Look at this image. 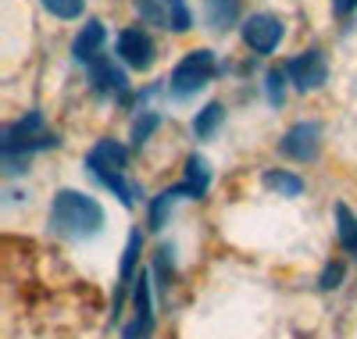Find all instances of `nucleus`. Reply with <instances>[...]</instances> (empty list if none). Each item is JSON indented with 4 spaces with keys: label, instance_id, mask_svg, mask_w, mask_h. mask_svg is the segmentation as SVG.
Listing matches in <instances>:
<instances>
[{
    "label": "nucleus",
    "instance_id": "f3484780",
    "mask_svg": "<svg viewBox=\"0 0 357 339\" xmlns=\"http://www.w3.org/2000/svg\"><path fill=\"white\" fill-rule=\"evenodd\" d=\"M336 232H340V243H343V250H357V218H354V211L347 204H336Z\"/></svg>",
    "mask_w": 357,
    "mask_h": 339
},
{
    "label": "nucleus",
    "instance_id": "7ed1b4c3",
    "mask_svg": "<svg viewBox=\"0 0 357 339\" xmlns=\"http://www.w3.org/2000/svg\"><path fill=\"white\" fill-rule=\"evenodd\" d=\"M4 161H8V172L15 175V161L18 158H29V153H36V150H50V146H57L61 140H57L54 133H47V126H43V114L40 111H33V114H25V118H18V121H11V126L4 129Z\"/></svg>",
    "mask_w": 357,
    "mask_h": 339
},
{
    "label": "nucleus",
    "instance_id": "5701e85b",
    "mask_svg": "<svg viewBox=\"0 0 357 339\" xmlns=\"http://www.w3.org/2000/svg\"><path fill=\"white\" fill-rule=\"evenodd\" d=\"M340 279H343V261H333L329 268L321 271V289H336Z\"/></svg>",
    "mask_w": 357,
    "mask_h": 339
},
{
    "label": "nucleus",
    "instance_id": "20e7f679",
    "mask_svg": "<svg viewBox=\"0 0 357 339\" xmlns=\"http://www.w3.org/2000/svg\"><path fill=\"white\" fill-rule=\"evenodd\" d=\"M211 75H215V50L197 47V50H190V54L172 68L168 89H172L175 100H190L193 93H200V89L211 82Z\"/></svg>",
    "mask_w": 357,
    "mask_h": 339
},
{
    "label": "nucleus",
    "instance_id": "aec40b11",
    "mask_svg": "<svg viewBox=\"0 0 357 339\" xmlns=\"http://www.w3.org/2000/svg\"><path fill=\"white\" fill-rule=\"evenodd\" d=\"M158 126H161V114H158V111H146L143 118H136V121H132V143L143 146L146 140H151V133H154Z\"/></svg>",
    "mask_w": 357,
    "mask_h": 339
},
{
    "label": "nucleus",
    "instance_id": "39448f33",
    "mask_svg": "<svg viewBox=\"0 0 357 339\" xmlns=\"http://www.w3.org/2000/svg\"><path fill=\"white\" fill-rule=\"evenodd\" d=\"M136 11L146 25L168 29V33H190L193 15L186 8V0H136Z\"/></svg>",
    "mask_w": 357,
    "mask_h": 339
},
{
    "label": "nucleus",
    "instance_id": "2eb2a0df",
    "mask_svg": "<svg viewBox=\"0 0 357 339\" xmlns=\"http://www.w3.org/2000/svg\"><path fill=\"white\" fill-rule=\"evenodd\" d=\"M139 250H143V232L132 229L129 232V243H126V254H122V271H118V279H122V289L129 282H136V261H139Z\"/></svg>",
    "mask_w": 357,
    "mask_h": 339
},
{
    "label": "nucleus",
    "instance_id": "4be33fe9",
    "mask_svg": "<svg viewBox=\"0 0 357 339\" xmlns=\"http://www.w3.org/2000/svg\"><path fill=\"white\" fill-rule=\"evenodd\" d=\"M40 4H43L50 15H57V18H79L86 0H40Z\"/></svg>",
    "mask_w": 357,
    "mask_h": 339
},
{
    "label": "nucleus",
    "instance_id": "b1692460",
    "mask_svg": "<svg viewBox=\"0 0 357 339\" xmlns=\"http://www.w3.org/2000/svg\"><path fill=\"white\" fill-rule=\"evenodd\" d=\"M354 8H357V0H333V11H336L340 18H343V15H350Z\"/></svg>",
    "mask_w": 357,
    "mask_h": 339
},
{
    "label": "nucleus",
    "instance_id": "9b49d317",
    "mask_svg": "<svg viewBox=\"0 0 357 339\" xmlns=\"http://www.w3.org/2000/svg\"><path fill=\"white\" fill-rule=\"evenodd\" d=\"M89 79H93V89L104 97H122L126 89H129V79L122 68H114V61L111 57H97L93 65H89Z\"/></svg>",
    "mask_w": 357,
    "mask_h": 339
},
{
    "label": "nucleus",
    "instance_id": "6ab92c4d",
    "mask_svg": "<svg viewBox=\"0 0 357 339\" xmlns=\"http://www.w3.org/2000/svg\"><path fill=\"white\" fill-rule=\"evenodd\" d=\"M175 200H183L178 186H172V190H165L161 197H154V204H151V229H154V232L165 225V218H168V211L175 207Z\"/></svg>",
    "mask_w": 357,
    "mask_h": 339
},
{
    "label": "nucleus",
    "instance_id": "f03ea898",
    "mask_svg": "<svg viewBox=\"0 0 357 339\" xmlns=\"http://www.w3.org/2000/svg\"><path fill=\"white\" fill-rule=\"evenodd\" d=\"M126 165H129V150L122 143H114V140H100L93 150L86 153L89 175H93L100 186H107L126 207H132L139 200V186L126 175Z\"/></svg>",
    "mask_w": 357,
    "mask_h": 339
},
{
    "label": "nucleus",
    "instance_id": "9d476101",
    "mask_svg": "<svg viewBox=\"0 0 357 339\" xmlns=\"http://www.w3.org/2000/svg\"><path fill=\"white\" fill-rule=\"evenodd\" d=\"M318 136H321V129L314 126V121H296V126L282 136L279 150L293 161H311L318 153Z\"/></svg>",
    "mask_w": 357,
    "mask_h": 339
},
{
    "label": "nucleus",
    "instance_id": "4468645a",
    "mask_svg": "<svg viewBox=\"0 0 357 339\" xmlns=\"http://www.w3.org/2000/svg\"><path fill=\"white\" fill-rule=\"evenodd\" d=\"M236 11H240V0H204V22L215 33H225L236 22Z\"/></svg>",
    "mask_w": 357,
    "mask_h": 339
},
{
    "label": "nucleus",
    "instance_id": "412c9836",
    "mask_svg": "<svg viewBox=\"0 0 357 339\" xmlns=\"http://www.w3.org/2000/svg\"><path fill=\"white\" fill-rule=\"evenodd\" d=\"M286 68H272V72H268L264 75V89H268V100H272L275 107L282 104V97H286Z\"/></svg>",
    "mask_w": 357,
    "mask_h": 339
},
{
    "label": "nucleus",
    "instance_id": "6e6552de",
    "mask_svg": "<svg viewBox=\"0 0 357 339\" xmlns=\"http://www.w3.org/2000/svg\"><path fill=\"white\" fill-rule=\"evenodd\" d=\"M132 303H136V315H132V322L122 329V339H146V336L154 332V311H151V275H146V271H139V275H136Z\"/></svg>",
    "mask_w": 357,
    "mask_h": 339
},
{
    "label": "nucleus",
    "instance_id": "423d86ee",
    "mask_svg": "<svg viewBox=\"0 0 357 339\" xmlns=\"http://www.w3.org/2000/svg\"><path fill=\"white\" fill-rule=\"evenodd\" d=\"M286 75L293 82V89H301V93H311V89H318L325 82V75H329V65H325L321 50H304L286 61Z\"/></svg>",
    "mask_w": 357,
    "mask_h": 339
},
{
    "label": "nucleus",
    "instance_id": "f257e3e1",
    "mask_svg": "<svg viewBox=\"0 0 357 339\" xmlns=\"http://www.w3.org/2000/svg\"><path fill=\"white\" fill-rule=\"evenodd\" d=\"M50 229L65 239H93L104 229V207L79 190H57L50 200Z\"/></svg>",
    "mask_w": 357,
    "mask_h": 339
},
{
    "label": "nucleus",
    "instance_id": "a211bd4d",
    "mask_svg": "<svg viewBox=\"0 0 357 339\" xmlns=\"http://www.w3.org/2000/svg\"><path fill=\"white\" fill-rule=\"evenodd\" d=\"M222 118H225V111H222V104L215 100V104H207L197 118H193V133L200 136V140H207V136H211L218 126H222Z\"/></svg>",
    "mask_w": 357,
    "mask_h": 339
},
{
    "label": "nucleus",
    "instance_id": "dca6fc26",
    "mask_svg": "<svg viewBox=\"0 0 357 339\" xmlns=\"http://www.w3.org/2000/svg\"><path fill=\"white\" fill-rule=\"evenodd\" d=\"M264 186L282 193V197H301L304 193V179L293 175V172H264Z\"/></svg>",
    "mask_w": 357,
    "mask_h": 339
},
{
    "label": "nucleus",
    "instance_id": "ddd939ff",
    "mask_svg": "<svg viewBox=\"0 0 357 339\" xmlns=\"http://www.w3.org/2000/svg\"><path fill=\"white\" fill-rule=\"evenodd\" d=\"M207 186H211V168H207V161L200 158V153H193V158L186 161V179L178 182V193L190 197V200H200L207 193Z\"/></svg>",
    "mask_w": 357,
    "mask_h": 339
},
{
    "label": "nucleus",
    "instance_id": "0eeeda50",
    "mask_svg": "<svg viewBox=\"0 0 357 339\" xmlns=\"http://www.w3.org/2000/svg\"><path fill=\"white\" fill-rule=\"evenodd\" d=\"M243 43L254 54H272L282 43V22L275 15H250L243 22Z\"/></svg>",
    "mask_w": 357,
    "mask_h": 339
},
{
    "label": "nucleus",
    "instance_id": "f8f14e48",
    "mask_svg": "<svg viewBox=\"0 0 357 339\" xmlns=\"http://www.w3.org/2000/svg\"><path fill=\"white\" fill-rule=\"evenodd\" d=\"M100 50H104V25L100 22H86L79 29L75 43H72V57L82 61V65H93V61L100 57Z\"/></svg>",
    "mask_w": 357,
    "mask_h": 339
},
{
    "label": "nucleus",
    "instance_id": "1a4fd4ad",
    "mask_svg": "<svg viewBox=\"0 0 357 339\" xmlns=\"http://www.w3.org/2000/svg\"><path fill=\"white\" fill-rule=\"evenodd\" d=\"M118 57L126 61L129 68H151L154 65V40L143 33V29H122L118 33Z\"/></svg>",
    "mask_w": 357,
    "mask_h": 339
}]
</instances>
